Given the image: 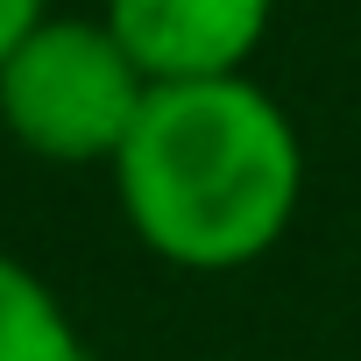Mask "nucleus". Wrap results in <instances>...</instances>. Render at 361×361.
<instances>
[{
	"instance_id": "f257e3e1",
	"label": "nucleus",
	"mask_w": 361,
	"mask_h": 361,
	"mask_svg": "<svg viewBox=\"0 0 361 361\" xmlns=\"http://www.w3.org/2000/svg\"><path fill=\"white\" fill-rule=\"evenodd\" d=\"M106 177L128 234L163 269L234 276L262 262L305 206V135L248 71L177 78L149 85Z\"/></svg>"
},
{
	"instance_id": "f03ea898",
	"label": "nucleus",
	"mask_w": 361,
	"mask_h": 361,
	"mask_svg": "<svg viewBox=\"0 0 361 361\" xmlns=\"http://www.w3.org/2000/svg\"><path fill=\"white\" fill-rule=\"evenodd\" d=\"M149 99L142 64L121 50V36L92 15L50 8L0 64V128L36 163H114L135 114Z\"/></svg>"
},
{
	"instance_id": "7ed1b4c3",
	"label": "nucleus",
	"mask_w": 361,
	"mask_h": 361,
	"mask_svg": "<svg viewBox=\"0 0 361 361\" xmlns=\"http://www.w3.org/2000/svg\"><path fill=\"white\" fill-rule=\"evenodd\" d=\"M99 22L121 36L149 85L234 78L255 64L276 0H99Z\"/></svg>"
},
{
	"instance_id": "20e7f679",
	"label": "nucleus",
	"mask_w": 361,
	"mask_h": 361,
	"mask_svg": "<svg viewBox=\"0 0 361 361\" xmlns=\"http://www.w3.org/2000/svg\"><path fill=\"white\" fill-rule=\"evenodd\" d=\"M0 361H92L71 305L50 290L43 269L0 248Z\"/></svg>"
},
{
	"instance_id": "39448f33",
	"label": "nucleus",
	"mask_w": 361,
	"mask_h": 361,
	"mask_svg": "<svg viewBox=\"0 0 361 361\" xmlns=\"http://www.w3.org/2000/svg\"><path fill=\"white\" fill-rule=\"evenodd\" d=\"M43 15H50V0H0V64H8V50H15Z\"/></svg>"
}]
</instances>
